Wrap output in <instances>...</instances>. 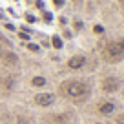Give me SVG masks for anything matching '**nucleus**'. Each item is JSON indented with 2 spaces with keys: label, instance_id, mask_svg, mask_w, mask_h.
Instances as JSON below:
<instances>
[{
  "label": "nucleus",
  "instance_id": "1",
  "mask_svg": "<svg viewBox=\"0 0 124 124\" xmlns=\"http://www.w3.org/2000/svg\"><path fill=\"white\" fill-rule=\"evenodd\" d=\"M89 84L80 78H68V80L58 84V95H62L64 99H70L73 102H82L89 97Z\"/></svg>",
  "mask_w": 124,
  "mask_h": 124
},
{
  "label": "nucleus",
  "instance_id": "2",
  "mask_svg": "<svg viewBox=\"0 0 124 124\" xmlns=\"http://www.w3.org/2000/svg\"><path fill=\"white\" fill-rule=\"evenodd\" d=\"M104 55V60L109 62V64H115V62H120L124 58V40H111L108 42V46L102 51Z\"/></svg>",
  "mask_w": 124,
  "mask_h": 124
},
{
  "label": "nucleus",
  "instance_id": "3",
  "mask_svg": "<svg viewBox=\"0 0 124 124\" xmlns=\"http://www.w3.org/2000/svg\"><path fill=\"white\" fill-rule=\"evenodd\" d=\"M0 62L4 64L8 70H16L20 66V58L15 51H11L9 47H0Z\"/></svg>",
  "mask_w": 124,
  "mask_h": 124
},
{
  "label": "nucleus",
  "instance_id": "4",
  "mask_svg": "<svg viewBox=\"0 0 124 124\" xmlns=\"http://www.w3.org/2000/svg\"><path fill=\"white\" fill-rule=\"evenodd\" d=\"M120 86H122V80L119 77H115V75H108L101 82V89L104 93H115V91L120 89Z\"/></svg>",
  "mask_w": 124,
  "mask_h": 124
},
{
  "label": "nucleus",
  "instance_id": "5",
  "mask_svg": "<svg viewBox=\"0 0 124 124\" xmlns=\"http://www.w3.org/2000/svg\"><path fill=\"white\" fill-rule=\"evenodd\" d=\"M55 101H57V95H55V93H47V91L37 93L35 97H33V102H35V106H39V108H49V106L55 104Z\"/></svg>",
  "mask_w": 124,
  "mask_h": 124
},
{
  "label": "nucleus",
  "instance_id": "6",
  "mask_svg": "<svg viewBox=\"0 0 124 124\" xmlns=\"http://www.w3.org/2000/svg\"><path fill=\"white\" fill-rule=\"evenodd\" d=\"M86 60H88V58H86L84 55H73L71 58H68V68L73 70V71L82 70V68L86 66Z\"/></svg>",
  "mask_w": 124,
  "mask_h": 124
},
{
  "label": "nucleus",
  "instance_id": "7",
  "mask_svg": "<svg viewBox=\"0 0 124 124\" xmlns=\"http://www.w3.org/2000/svg\"><path fill=\"white\" fill-rule=\"evenodd\" d=\"M115 109H117V104L113 101H102V102H99V106H97V111L101 113V115H111Z\"/></svg>",
  "mask_w": 124,
  "mask_h": 124
},
{
  "label": "nucleus",
  "instance_id": "8",
  "mask_svg": "<svg viewBox=\"0 0 124 124\" xmlns=\"http://www.w3.org/2000/svg\"><path fill=\"white\" fill-rule=\"evenodd\" d=\"M46 84H47V80L42 75H35V77L31 78V86H33V88H44Z\"/></svg>",
  "mask_w": 124,
  "mask_h": 124
},
{
  "label": "nucleus",
  "instance_id": "9",
  "mask_svg": "<svg viewBox=\"0 0 124 124\" xmlns=\"http://www.w3.org/2000/svg\"><path fill=\"white\" fill-rule=\"evenodd\" d=\"M49 42H51V47H55V49H62L64 47V42H62V39L58 35H51Z\"/></svg>",
  "mask_w": 124,
  "mask_h": 124
},
{
  "label": "nucleus",
  "instance_id": "10",
  "mask_svg": "<svg viewBox=\"0 0 124 124\" xmlns=\"http://www.w3.org/2000/svg\"><path fill=\"white\" fill-rule=\"evenodd\" d=\"M26 47L29 51H33V53H40V46H39V44H35V42H27Z\"/></svg>",
  "mask_w": 124,
  "mask_h": 124
},
{
  "label": "nucleus",
  "instance_id": "11",
  "mask_svg": "<svg viewBox=\"0 0 124 124\" xmlns=\"http://www.w3.org/2000/svg\"><path fill=\"white\" fill-rule=\"evenodd\" d=\"M16 124H33V120L29 117H18L16 119Z\"/></svg>",
  "mask_w": 124,
  "mask_h": 124
},
{
  "label": "nucleus",
  "instance_id": "12",
  "mask_svg": "<svg viewBox=\"0 0 124 124\" xmlns=\"http://www.w3.org/2000/svg\"><path fill=\"white\" fill-rule=\"evenodd\" d=\"M93 33H95V35H102V33H104V27H102L101 24H95V26H93Z\"/></svg>",
  "mask_w": 124,
  "mask_h": 124
},
{
  "label": "nucleus",
  "instance_id": "13",
  "mask_svg": "<svg viewBox=\"0 0 124 124\" xmlns=\"http://www.w3.org/2000/svg\"><path fill=\"white\" fill-rule=\"evenodd\" d=\"M73 27H75V31H80L82 27H84V22L77 18V20H75V22H73Z\"/></svg>",
  "mask_w": 124,
  "mask_h": 124
},
{
  "label": "nucleus",
  "instance_id": "14",
  "mask_svg": "<svg viewBox=\"0 0 124 124\" xmlns=\"http://www.w3.org/2000/svg\"><path fill=\"white\" fill-rule=\"evenodd\" d=\"M42 18H44V22H51V20H53V15L47 13V11H44L42 13Z\"/></svg>",
  "mask_w": 124,
  "mask_h": 124
},
{
  "label": "nucleus",
  "instance_id": "15",
  "mask_svg": "<svg viewBox=\"0 0 124 124\" xmlns=\"http://www.w3.org/2000/svg\"><path fill=\"white\" fill-rule=\"evenodd\" d=\"M64 2H66V0H53V8L55 9H60L62 6H64Z\"/></svg>",
  "mask_w": 124,
  "mask_h": 124
},
{
  "label": "nucleus",
  "instance_id": "16",
  "mask_svg": "<svg viewBox=\"0 0 124 124\" xmlns=\"http://www.w3.org/2000/svg\"><path fill=\"white\" fill-rule=\"evenodd\" d=\"M24 16H26V22H29V24L37 22V18H35V16H33V15H31V13H26V15H24Z\"/></svg>",
  "mask_w": 124,
  "mask_h": 124
},
{
  "label": "nucleus",
  "instance_id": "17",
  "mask_svg": "<svg viewBox=\"0 0 124 124\" xmlns=\"http://www.w3.org/2000/svg\"><path fill=\"white\" fill-rule=\"evenodd\" d=\"M18 37L22 40H26V42H29V33H24V31H18Z\"/></svg>",
  "mask_w": 124,
  "mask_h": 124
},
{
  "label": "nucleus",
  "instance_id": "18",
  "mask_svg": "<svg viewBox=\"0 0 124 124\" xmlns=\"http://www.w3.org/2000/svg\"><path fill=\"white\" fill-rule=\"evenodd\" d=\"M4 27H6L8 31H16V27L13 26V24H9V22H4Z\"/></svg>",
  "mask_w": 124,
  "mask_h": 124
},
{
  "label": "nucleus",
  "instance_id": "19",
  "mask_svg": "<svg viewBox=\"0 0 124 124\" xmlns=\"http://www.w3.org/2000/svg\"><path fill=\"white\" fill-rule=\"evenodd\" d=\"M35 6H37L39 9H44V0H37V2H35Z\"/></svg>",
  "mask_w": 124,
  "mask_h": 124
},
{
  "label": "nucleus",
  "instance_id": "20",
  "mask_svg": "<svg viewBox=\"0 0 124 124\" xmlns=\"http://www.w3.org/2000/svg\"><path fill=\"white\" fill-rule=\"evenodd\" d=\"M64 39H71V31L70 29H64Z\"/></svg>",
  "mask_w": 124,
  "mask_h": 124
},
{
  "label": "nucleus",
  "instance_id": "21",
  "mask_svg": "<svg viewBox=\"0 0 124 124\" xmlns=\"http://www.w3.org/2000/svg\"><path fill=\"white\" fill-rule=\"evenodd\" d=\"M117 122H119V124H124V113L119 117V119H117Z\"/></svg>",
  "mask_w": 124,
  "mask_h": 124
},
{
  "label": "nucleus",
  "instance_id": "22",
  "mask_svg": "<svg viewBox=\"0 0 124 124\" xmlns=\"http://www.w3.org/2000/svg\"><path fill=\"white\" fill-rule=\"evenodd\" d=\"M0 18H4V13H2V9H0Z\"/></svg>",
  "mask_w": 124,
  "mask_h": 124
},
{
  "label": "nucleus",
  "instance_id": "23",
  "mask_svg": "<svg viewBox=\"0 0 124 124\" xmlns=\"http://www.w3.org/2000/svg\"><path fill=\"white\" fill-rule=\"evenodd\" d=\"M95 124H102V122H95Z\"/></svg>",
  "mask_w": 124,
  "mask_h": 124
},
{
  "label": "nucleus",
  "instance_id": "24",
  "mask_svg": "<svg viewBox=\"0 0 124 124\" xmlns=\"http://www.w3.org/2000/svg\"><path fill=\"white\" fill-rule=\"evenodd\" d=\"M75 2H78V0H75Z\"/></svg>",
  "mask_w": 124,
  "mask_h": 124
},
{
  "label": "nucleus",
  "instance_id": "25",
  "mask_svg": "<svg viewBox=\"0 0 124 124\" xmlns=\"http://www.w3.org/2000/svg\"><path fill=\"white\" fill-rule=\"evenodd\" d=\"M122 97H124V93H122Z\"/></svg>",
  "mask_w": 124,
  "mask_h": 124
}]
</instances>
